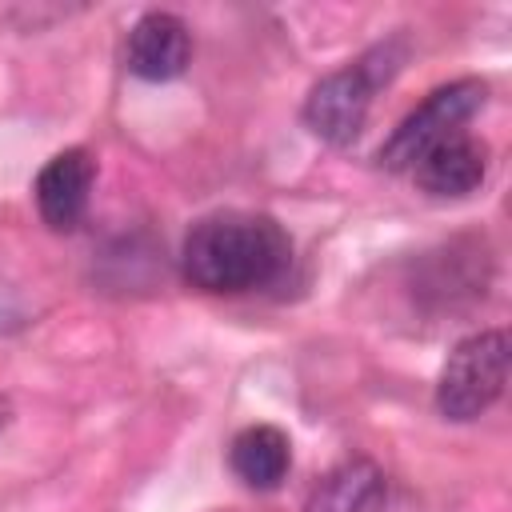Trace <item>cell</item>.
Listing matches in <instances>:
<instances>
[{
  "instance_id": "cell-6",
  "label": "cell",
  "mask_w": 512,
  "mask_h": 512,
  "mask_svg": "<svg viewBox=\"0 0 512 512\" xmlns=\"http://www.w3.org/2000/svg\"><path fill=\"white\" fill-rule=\"evenodd\" d=\"M92 180H96V160L88 148H64L56 152L40 176H36V208L40 220L56 232H68L84 220L88 212V196H92Z\"/></svg>"
},
{
  "instance_id": "cell-5",
  "label": "cell",
  "mask_w": 512,
  "mask_h": 512,
  "mask_svg": "<svg viewBox=\"0 0 512 512\" xmlns=\"http://www.w3.org/2000/svg\"><path fill=\"white\" fill-rule=\"evenodd\" d=\"M192 60V32L176 12H144L128 40H124V64L140 80H176Z\"/></svg>"
},
{
  "instance_id": "cell-4",
  "label": "cell",
  "mask_w": 512,
  "mask_h": 512,
  "mask_svg": "<svg viewBox=\"0 0 512 512\" xmlns=\"http://www.w3.org/2000/svg\"><path fill=\"white\" fill-rule=\"evenodd\" d=\"M380 80H388V72H380L372 64V52L340 72H328L324 80L312 84V92L304 96V124L316 140L344 148L360 136L368 108H372V92L380 88Z\"/></svg>"
},
{
  "instance_id": "cell-8",
  "label": "cell",
  "mask_w": 512,
  "mask_h": 512,
  "mask_svg": "<svg viewBox=\"0 0 512 512\" xmlns=\"http://www.w3.org/2000/svg\"><path fill=\"white\" fill-rule=\"evenodd\" d=\"M384 500H388L384 472L372 460L356 456V460L328 468L316 480L304 512H384Z\"/></svg>"
},
{
  "instance_id": "cell-7",
  "label": "cell",
  "mask_w": 512,
  "mask_h": 512,
  "mask_svg": "<svg viewBox=\"0 0 512 512\" xmlns=\"http://www.w3.org/2000/svg\"><path fill=\"white\" fill-rule=\"evenodd\" d=\"M484 176H488V144L468 132L440 140L412 164V180L428 196H468L484 184Z\"/></svg>"
},
{
  "instance_id": "cell-9",
  "label": "cell",
  "mask_w": 512,
  "mask_h": 512,
  "mask_svg": "<svg viewBox=\"0 0 512 512\" xmlns=\"http://www.w3.org/2000/svg\"><path fill=\"white\" fill-rule=\"evenodd\" d=\"M228 464H232V472H236L248 488L268 492V488H276V484L288 476V468H292V440H288V432L276 428V424H252V428L236 432V440H232V448H228Z\"/></svg>"
},
{
  "instance_id": "cell-2",
  "label": "cell",
  "mask_w": 512,
  "mask_h": 512,
  "mask_svg": "<svg viewBox=\"0 0 512 512\" xmlns=\"http://www.w3.org/2000/svg\"><path fill=\"white\" fill-rule=\"evenodd\" d=\"M508 384V332L488 328L460 340L436 380V408L448 420H476L484 416Z\"/></svg>"
},
{
  "instance_id": "cell-1",
  "label": "cell",
  "mask_w": 512,
  "mask_h": 512,
  "mask_svg": "<svg viewBox=\"0 0 512 512\" xmlns=\"http://www.w3.org/2000/svg\"><path fill=\"white\" fill-rule=\"evenodd\" d=\"M292 260L288 232L264 212H212L192 224L180 248V264L192 288L204 292H252L284 276Z\"/></svg>"
},
{
  "instance_id": "cell-3",
  "label": "cell",
  "mask_w": 512,
  "mask_h": 512,
  "mask_svg": "<svg viewBox=\"0 0 512 512\" xmlns=\"http://www.w3.org/2000/svg\"><path fill=\"white\" fill-rule=\"evenodd\" d=\"M484 96H488L484 80H472V76L432 88V92L424 96V104L412 108V112L396 124V132L380 144L376 160H380L388 172H412V164H416L428 148H436L440 140L464 132V124L484 108Z\"/></svg>"
}]
</instances>
